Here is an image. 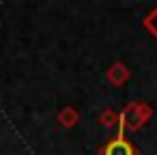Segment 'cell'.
I'll use <instances>...</instances> for the list:
<instances>
[{
	"instance_id": "obj_5",
	"label": "cell",
	"mask_w": 157,
	"mask_h": 155,
	"mask_svg": "<svg viewBox=\"0 0 157 155\" xmlns=\"http://www.w3.org/2000/svg\"><path fill=\"white\" fill-rule=\"evenodd\" d=\"M112 118H114V114H112V112H105V114H101V123H103L105 127H112V125H114V121H112Z\"/></svg>"
},
{
	"instance_id": "obj_1",
	"label": "cell",
	"mask_w": 157,
	"mask_h": 155,
	"mask_svg": "<svg viewBox=\"0 0 157 155\" xmlns=\"http://www.w3.org/2000/svg\"><path fill=\"white\" fill-rule=\"evenodd\" d=\"M148 114H151V110L146 108V106H142V103H133V106H129L123 114H121V127H129V129H138L146 118H148Z\"/></svg>"
},
{
	"instance_id": "obj_2",
	"label": "cell",
	"mask_w": 157,
	"mask_h": 155,
	"mask_svg": "<svg viewBox=\"0 0 157 155\" xmlns=\"http://www.w3.org/2000/svg\"><path fill=\"white\" fill-rule=\"evenodd\" d=\"M103 155H133V146H131V142L125 140L123 134H121V136H116L114 140H110V142L105 144Z\"/></svg>"
},
{
	"instance_id": "obj_3",
	"label": "cell",
	"mask_w": 157,
	"mask_h": 155,
	"mask_svg": "<svg viewBox=\"0 0 157 155\" xmlns=\"http://www.w3.org/2000/svg\"><path fill=\"white\" fill-rule=\"evenodd\" d=\"M125 78H127V69H125V65H114L112 71H110V80H112L114 84H121Z\"/></svg>"
},
{
	"instance_id": "obj_4",
	"label": "cell",
	"mask_w": 157,
	"mask_h": 155,
	"mask_svg": "<svg viewBox=\"0 0 157 155\" xmlns=\"http://www.w3.org/2000/svg\"><path fill=\"white\" fill-rule=\"evenodd\" d=\"M144 26H146V28L157 37V9H153V11H151V15L144 20Z\"/></svg>"
}]
</instances>
